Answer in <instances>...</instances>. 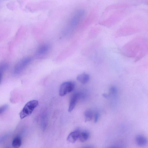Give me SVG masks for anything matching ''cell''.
<instances>
[{
  "instance_id": "obj_1",
  "label": "cell",
  "mask_w": 148,
  "mask_h": 148,
  "mask_svg": "<svg viewBox=\"0 0 148 148\" xmlns=\"http://www.w3.org/2000/svg\"><path fill=\"white\" fill-rule=\"evenodd\" d=\"M122 51L125 56L138 60L147 53L148 42L144 38H136L125 45Z\"/></svg>"
},
{
  "instance_id": "obj_2",
  "label": "cell",
  "mask_w": 148,
  "mask_h": 148,
  "mask_svg": "<svg viewBox=\"0 0 148 148\" xmlns=\"http://www.w3.org/2000/svg\"><path fill=\"white\" fill-rule=\"evenodd\" d=\"M38 104V100H30L25 105L19 113L21 119H23L30 115Z\"/></svg>"
},
{
  "instance_id": "obj_3",
  "label": "cell",
  "mask_w": 148,
  "mask_h": 148,
  "mask_svg": "<svg viewBox=\"0 0 148 148\" xmlns=\"http://www.w3.org/2000/svg\"><path fill=\"white\" fill-rule=\"evenodd\" d=\"M75 86V83L72 81H67L63 83L59 88V95L63 96L71 92L74 88Z\"/></svg>"
},
{
  "instance_id": "obj_4",
  "label": "cell",
  "mask_w": 148,
  "mask_h": 148,
  "mask_svg": "<svg viewBox=\"0 0 148 148\" xmlns=\"http://www.w3.org/2000/svg\"><path fill=\"white\" fill-rule=\"evenodd\" d=\"M81 96V94L79 93H75L73 94L71 96L68 109L69 112H71L74 109Z\"/></svg>"
},
{
  "instance_id": "obj_5",
  "label": "cell",
  "mask_w": 148,
  "mask_h": 148,
  "mask_svg": "<svg viewBox=\"0 0 148 148\" xmlns=\"http://www.w3.org/2000/svg\"><path fill=\"white\" fill-rule=\"evenodd\" d=\"M50 50V46L47 44L41 45L37 50L36 53V56L38 57H41L45 55L48 53Z\"/></svg>"
},
{
  "instance_id": "obj_6",
  "label": "cell",
  "mask_w": 148,
  "mask_h": 148,
  "mask_svg": "<svg viewBox=\"0 0 148 148\" xmlns=\"http://www.w3.org/2000/svg\"><path fill=\"white\" fill-rule=\"evenodd\" d=\"M32 59L30 57L25 58L21 60L16 65L15 70L17 72L21 71L31 61Z\"/></svg>"
},
{
  "instance_id": "obj_7",
  "label": "cell",
  "mask_w": 148,
  "mask_h": 148,
  "mask_svg": "<svg viewBox=\"0 0 148 148\" xmlns=\"http://www.w3.org/2000/svg\"><path fill=\"white\" fill-rule=\"evenodd\" d=\"M135 142L138 146L142 147L145 146L147 145L148 140L147 138L145 136L139 134L136 137Z\"/></svg>"
},
{
  "instance_id": "obj_8",
  "label": "cell",
  "mask_w": 148,
  "mask_h": 148,
  "mask_svg": "<svg viewBox=\"0 0 148 148\" xmlns=\"http://www.w3.org/2000/svg\"><path fill=\"white\" fill-rule=\"evenodd\" d=\"M80 132V131L77 130L71 132L68 136L67 140L70 143L75 142L79 139Z\"/></svg>"
},
{
  "instance_id": "obj_9",
  "label": "cell",
  "mask_w": 148,
  "mask_h": 148,
  "mask_svg": "<svg viewBox=\"0 0 148 148\" xmlns=\"http://www.w3.org/2000/svg\"><path fill=\"white\" fill-rule=\"evenodd\" d=\"M76 79L80 82L82 84H85L89 80L90 76L88 74L83 73L78 75Z\"/></svg>"
},
{
  "instance_id": "obj_10",
  "label": "cell",
  "mask_w": 148,
  "mask_h": 148,
  "mask_svg": "<svg viewBox=\"0 0 148 148\" xmlns=\"http://www.w3.org/2000/svg\"><path fill=\"white\" fill-rule=\"evenodd\" d=\"M22 144V140L19 136H16L13 139L12 145L14 148H19Z\"/></svg>"
},
{
  "instance_id": "obj_11",
  "label": "cell",
  "mask_w": 148,
  "mask_h": 148,
  "mask_svg": "<svg viewBox=\"0 0 148 148\" xmlns=\"http://www.w3.org/2000/svg\"><path fill=\"white\" fill-rule=\"evenodd\" d=\"M89 137V134L87 132H80L78 139L81 142H84Z\"/></svg>"
},
{
  "instance_id": "obj_12",
  "label": "cell",
  "mask_w": 148,
  "mask_h": 148,
  "mask_svg": "<svg viewBox=\"0 0 148 148\" xmlns=\"http://www.w3.org/2000/svg\"><path fill=\"white\" fill-rule=\"evenodd\" d=\"M84 114L85 122L90 121L92 119L93 113L92 110H87L85 112Z\"/></svg>"
},
{
  "instance_id": "obj_13",
  "label": "cell",
  "mask_w": 148,
  "mask_h": 148,
  "mask_svg": "<svg viewBox=\"0 0 148 148\" xmlns=\"http://www.w3.org/2000/svg\"><path fill=\"white\" fill-rule=\"evenodd\" d=\"M117 90L116 87L114 86H112L110 89L109 94H108L110 96V95H114L117 93Z\"/></svg>"
},
{
  "instance_id": "obj_14",
  "label": "cell",
  "mask_w": 148,
  "mask_h": 148,
  "mask_svg": "<svg viewBox=\"0 0 148 148\" xmlns=\"http://www.w3.org/2000/svg\"><path fill=\"white\" fill-rule=\"evenodd\" d=\"M8 107V106L7 104H5L2 106L0 109V114H1L3 113Z\"/></svg>"
},
{
  "instance_id": "obj_15",
  "label": "cell",
  "mask_w": 148,
  "mask_h": 148,
  "mask_svg": "<svg viewBox=\"0 0 148 148\" xmlns=\"http://www.w3.org/2000/svg\"><path fill=\"white\" fill-rule=\"evenodd\" d=\"M99 116V114L98 112H96L95 114V122H96L98 119Z\"/></svg>"
},
{
  "instance_id": "obj_16",
  "label": "cell",
  "mask_w": 148,
  "mask_h": 148,
  "mask_svg": "<svg viewBox=\"0 0 148 148\" xmlns=\"http://www.w3.org/2000/svg\"><path fill=\"white\" fill-rule=\"evenodd\" d=\"M81 148H95V147L93 146L88 145L84 146Z\"/></svg>"
},
{
  "instance_id": "obj_17",
  "label": "cell",
  "mask_w": 148,
  "mask_h": 148,
  "mask_svg": "<svg viewBox=\"0 0 148 148\" xmlns=\"http://www.w3.org/2000/svg\"><path fill=\"white\" fill-rule=\"evenodd\" d=\"M114 148V147H112V148Z\"/></svg>"
},
{
  "instance_id": "obj_18",
  "label": "cell",
  "mask_w": 148,
  "mask_h": 148,
  "mask_svg": "<svg viewBox=\"0 0 148 148\" xmlns=\"http://www.w3.org/2000/svg\"></svg>"
}]
</instances>
